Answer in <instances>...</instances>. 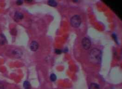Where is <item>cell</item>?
Listing matches in <instances>:
<instances>
[{
  "instance_id": "cell-1",
  "label": "cell",
  "mask_w": 122,
  "mask_h": 89,
  "mask_svg": "<svg viewBox=\"0 0 122 89\" xmlns=\"http://www.w3.org/2000/svg\"><path fill=\"white\" fill-rule=\"evenodd\" d=\"M91 61L94 64H99L102 59V53L98 49L94 48L92 49L89 54Z\"/></svg>"
},
{
  "instance_id": "cell-2",
  "label": "cell",
  "mask_w": 122,
  "mask_h": 89,
  "mask_svg": "<svg viewBox=\"0 0 122 89\" xmlns=\"http://www.w3.org/2000/svg\"><path fill=\"white\" fill-rule=\"evenodd\" d=\"M71 25L74 27H79L81 23V19L78 15H75L72 16L70 20Z\"/></svg>"
},
{
  "instance_id": "cell-3",
  "label": "cell",
  "mask_w": 122,
  "mask_h": 89,
  "mask_svg": "<svg viewBox=\"0 0 122 89\" xmlns=\"http://www.w3.org/2000/svg\"><path fill=\"white\" fill-rule=\"evenodd\" d=\"M82 45L84 49L88 50L90 48L91 46V40L86 37H85L82 40Z\"/></svg>"
},
{
  "instance_id": "cell-4",
  "label": "cell",
  "mask_w": 122,
  "mask_h": 89,
  "mask_svg": "<svg viewBox=\"0 0 122 89\" xmlns=\"http://www.w3.org/2000/svg\"><path fill=\"white\" fill-rule=\"evenodd\" d=\"M39 46V44L36 41H32V43H31L30 45V48L32 51L35 52L38 49Z\"/></svg>"
},
{
  "instance_id": "cell-5",
  "label": "cell",
  "mask_w": 122,
  "mask_h": 89,
  "mask_svg": "<svg viewBox=\"0 0 122 89\" xmlns=\"http://www.w3.org/2000/svg\"><path fill=\"white\" fill-rule=\"evenodd\" d=\"M23 18V15L19 12H16L15 15V19L16 21H18L21 20H22Z\"/></svg>"
},
{
  "instance_id": "cell-6",
  "label": "cell",
  "mask_w": 122,
  "mask_h": 89,
  "mask_svg": "<svg viewBox=\"0 0 122 89\" xmlns=\"http://www.w3.org/2000/svg\"><path fill=\"white\" fill-rule=\"evenodd\" d=\"M7 40L5 36L2 35L0 34V45H3L6 43Z\"/></svg>"
},
{
  "instance_id": "cell-7",
  "label": "cell",
  "mask_w": 122,
  "mask_h": 89,
  "mask_svg": "<svg viewBox=\"0 0 122 89\" xmlns=\"http://www.w3.org/2000/svg\"><path fill=\"white\" fill-rule=\"evenodd\" d=\"M89 89H100L99 85L96 83L91 84L89 87Z\"/></svg>"
},
{
  "instance_id": "cell-8",
  "label": "cell",
  "mask_w": 122,
  "mask_h": 89,
  "mask_svg": "<svg viewBox=\"0 0 122 89\" xmlns=\"http://www.w3.org/2000/svg\"><path fill=\"white\" fill-rule=\"evenodd\" d=\"M23 87L25 89H31V84L29 83L28 81H26L23 83Z\"/></svg>"
},
{
  "instance_id": "cell-9",
  "label": "cell",
  "mask_w": 122,
  "mask_h": 89,
  "mask_svg": "<svg viewBox=\"0 0 122 89\" xmlns=\"http://www.w3.org/2000/svg\"><path fill=\"white\" fill-rule=\"evenodd\" d=\"M48 4L52 7H56L57 6V3L55 0H50L48 1Z\"/></svg>"
},
{
  "instance_id": "cell-10",
  "label": "cell",
  "mask_w": 122,
  "mask_h": 89,
  "mask_svg": "<svg viewBox=\"0 0 122 89\" xmlns=\"http://www.w3.org/2000/svg\"><path fill=\"white\" fill-rule=\"evenodd\" d=\"M50 80H51V81L54 82L57 79V76L54 74H52L50 75Z\"/></svg>"
},
{
  "instance_id": "cell-11",
  "label": "cell",
  "mask_w": 122,
  "mask_h": 89,
  "mask_svg": "<svg viewBox=\"0 0 122 89\" xmlns=\"http://www.w3.org/2000/svg\"><path fill=\"white\" fill-rule=\"evenodd\" d=\"M61 50H58V49L55 50V53L57 54H61Z\"/></svg>"
},
{
  "instance_id": "cell-12",
  "label": "cell",
  "mask_w": 122,
  "mask_h": 89,
  "mask_svg": "<svg viewBox=\"0 0 122 89\" xmlns=\"http://www.w3.org/2000/svg\"><path fill=\"white\" fill-rule=\"evenodd\" d=\"M0 89H5L3 84L1 83H0Z\"/></svg>"
},
{
  "instance_id": "cell-13",
  "label": "cell",
  "mask_w": 122,
  "mask_h": 89,
  "mask_svg": "<svg viewBox=\"0 0 122 89\" xmlns=\"http://www.w3.org/2000/svg\"><path fill=\"white\" fill-rule=\"evenodd\" d=\"M22 3H23V2L21 0H18L16 2V3L18 5H21Z\"/></svg>"
}]
</instances>
